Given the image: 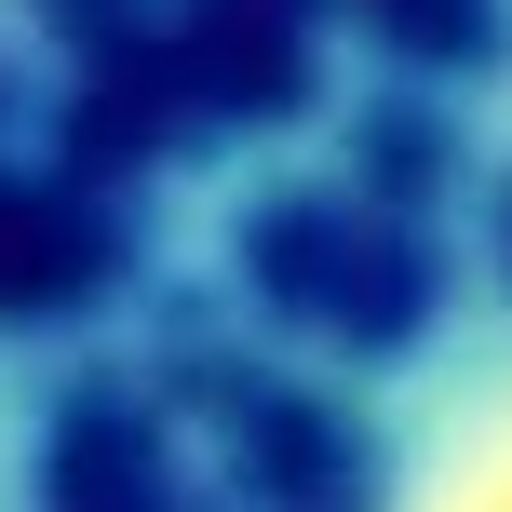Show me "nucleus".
Instances as JSON below:
<instances>
[{"label":"nucleus","mask_w":512,"mask_h":512,"mask_svg":"<svg viewBox=\"0 0 512 512\" xmlns=\"http://www.w3.org/2000/svg\"><path fill=\"white\" fill-rule=\"evenodd\" d=\"M391 512H512V391H486V405L418 459V486Z\"/></svg>","instance_id":"nucleus-1"}]
</instances>
